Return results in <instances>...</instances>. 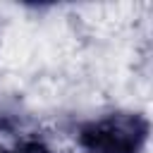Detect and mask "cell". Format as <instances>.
I'll return each instance as SVG.
<instances>
[{
    "label": "cell",
    "mask_w": 153,
    "mask_h": 153,
    "mask_svg": "<svg viewBox=\"0 0 153 153\" xmlns=\"http://www.w3.org/2000/svg\"><path fill=\"white\" fill-rule=\"evenodd\" d=\"M148 120L139 112H112L79 127L81 153H141L148 139Z\"/></svg>",
    "instance_id": "1"
},
{
    "label": "cell",
    "mask_w": 153,
    "mask_h": 153,
    "mask_svg": "<svg viewBox=\"0 0 153 153\" xmlns=\"http://www.w3.org/2000/svg\"><path fill=\"white\" fill-rule=\"evenodd\" d=\"M0 153H53V151L38 139H26V141H19L12 148H2Z\"/></svg>",
    "instance_id": "2"
}]
</instances>
